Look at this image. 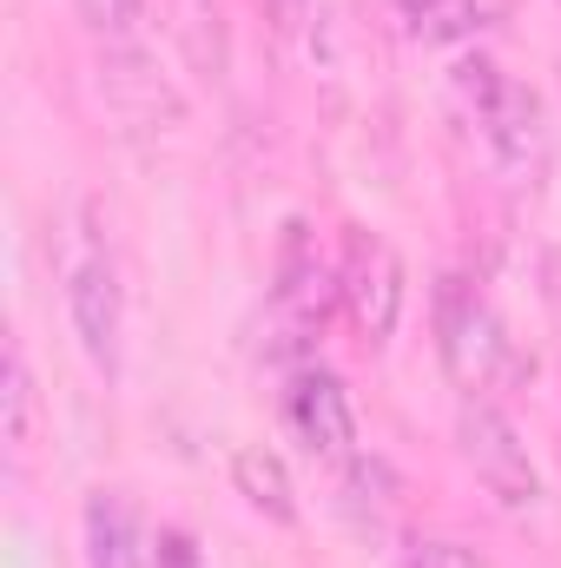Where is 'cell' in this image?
I'll use <instances>...</instances> for the list:
<instances>
[{
    "label": "cell",
    "instance_id": "277c9868",
    "mask_svg": "<svg viewBox=\"0 0 561 568\" xmlns=\"http://www.w3.org/2000/svg\"><path fill=\"white\" fill-rule=\"evenodd\" d=\"M404 304H410V278H404V258L390 239L377 232H344V258H337V311L350 317V331L384 351L404 324Z\"/></svg>",
    "mask_w": 561,
    "mask_h": 568
},
{
    "label": "cell",
    "instance_id": "7c38bea8",
    "mask_svg": "<svg viewBox=\"0 0 561 568\" xmlns=\"http://www.w3.org/2000/svg\"><path fill=\"white\" fill-rule=\"evenodd\" d=\"M145 13H152V0H86V20L106 40V53L113 47H145Z\"/></svg>",
    "mask_w": 561,
    "mask_h": 568
},
{
    "label": "cell",
    "instance_id": "5bb4252c",
    "mask_svg": "<svg viewBox=\"0 0 561 568\" xmlns=\"http://www.w3.org/2000/svg\"><path fill=\"white\" fill-rule=\"evenodd\" d=\"M265 7V20L278 27V33H297L304 20H310V0H258Z\"/></svg>",
    "mask_w": 561,
    "mask_h": 568
},
{
    "label": "cell",
    "instance_id": "6da1fadb",
    "mask_svg": "<svg viewBox=\"0 0 561 568\" xmlns=\"http://www.w3.org/2000/svg\"><path fill=\"white\" fill-rule=\"evenodd\" d=\"M60 278H67V324H73L86 364L120 377V357H126V284H120V258H113L100 205H80V219L67 232V252H60Z\"/></svg>",
    "mask_w": 561,
    "mask_h": 568
},
{
    "label": "cell",
    "instance_id": "ba28073f",
    "mask_svg": "<svg viewBox=\"0 0 561 568\" xmlns=\"http://www.w3.org/2000/svg\"><path fill=\"white\" fill-rule=\"evenodd\" d=\"M80 536H86V568H152V542L140 529V509L120 489H93L86 496Z\"/></svg>",
    "mask_w": 561,
    "mask_h": 568
},
{
    "label": "cell",
    "instance_id": "30bf717a",
    "mask_svg": "<svg viewBox=\"0 0 561 568\" xmlns=\"http://www.w3.org/2000/svg\"><path fill=\"white\" fill-rule=\"evenodd\" d=\"M0 424H7V456L20 463L40 436V390H33V371H27V351L20 337L7 344V377H0Z\"/></svg>",
    "mask_w": 561,
    "mask_h": 568
},
{
    "label": "cell",
    "instance_id": "4fadbf2b",
    "mask_svg": "<svg viewBox=\"0 0 561 568\" xmlns=\"http://www.w3.org/2000/svg\"><path fill=\"white\" fill-rule=\"evenodd\" d=\"M404 568H476V556H469L462 542H417V549L404 556Z\"/></svg>",
    "mask_w": 561,
    "mask_h": 568
},
{
    "label": "cell",
    "instance_id": "8fae6325",
    "mask_svg": "<svg viewBox=\"0 0 561 568\" xmlns=\"http://www.w3.org/2000/svg\"><path fill=\"white\" fill-rule=\"evenodd\" d=\"M397 7H404L410 33L429 40V47H462V40H476L489 27V7L482 0H397Z\"/></svg>",
    "mask_w": 561,
    "mask_h": 568
},
{
    "label": "cell",
    "instance_id": "3957f363",
    "mask_svg": "<svg viewBox=\"0 0 561 568\" xmlns=\"http://www.w3.org/2000/svg\"><path fill=\"white\" fill-rule=\"evenodd\" d=\"M456 443H462V463L476 469V483L496 496V509H536L542 503V469H536L516 417L496 397L469 390L456 404Z\"/></svg>",
    "mask_w": 561,
    "mask_h": 568
},
{
    "label": "cell",
    "instance_id": "5b68a950",
    "mask_svg": "<svg viewBox=\"0 0 561 568\" xmlns=\"http://www.w3.org/2000/svg\"><path fill=\"white\" fill-rule=\"evenodd\" d=\"M330 304H337V272L317 258L310 225L290 219L284 245H278V272H272V337H278V357L317 351V337L330 324Z\"/></svg>",
    "mask_w": 561,
    "mask_h": 568
},
{
    "label": "cell",
    "instance_id": "8992f818",
    "mask_svg": "<svg viewBox=\"0 0 561 568\" xmlns=\"http://www.w3.org/2000/svg\"><path fill=\"white\" fill-rule=\"evenodd\" d=\"M436 331H442L449 371H456L469 390H482V384H496L502 371H516V344H509L502 317H496L462 278H449L436 291Z\"/></svg>",
    "mask_w": 561,
    "mask_h": 568
},
{
    "label": "cell",
    "instance_id": "9c48e42d",
    "mask_svg": "<svg viewBox=\"0 0 561 568\" xmlns=\"http://www.w3.org/2000/svg\"><path fill=\"white\" fill-rule=\"evenodd\" d=\"M232 483H238V496H245L265 523H297V489H290V469H284L278 449L245 443V449L232 456Z\"/></svg>",
    "mask_w": 561,
    "mask_h": 568
},
{
    "label": "cell",
    "instance_id": "7a4b0ae2",
    "mask_svg": "<svg viewBox=\"0 0 561 568\" xmlns=\"http://www.w3.org/2000/svg\"><path fill=\"white\" fill-rule=\"evenodd\" d=\"M456 100L469 106L476 133H482L489 152H496L502 172L529 179V172L542 165V145H549L542 100H536L502 60H489V53H462V60H456Z\"/></svg>",
    "mask_w": 561,
    "mask_h": 568
},
{
    "label": "cell",
    "instance_id": "52a82bcc",
    "mask_svg": "<svg viewBox=\"0 0 561 568\" xmlns=\"http://www.w3.org/2000/svg\"><path fill=\"white\" fill-rule=\"evenodd\" d=\"M284 424H290V436H297L310 456H324V463H344L350 443H357L350 390H344L330 371H317V364H304V371L290 377V390H284Z\"/></svg>",
    "mask_w": 561,
    "mask_h": 568
}]
</instances>
